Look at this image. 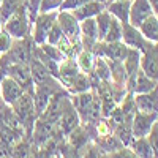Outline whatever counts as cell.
<instances>
[{
	"label": "cell",
	"mask_w": 158,
	"mask_h": 158,
	"mask_svg": "<svg viewBox=\"0 0 158 158\" xmlns=\"http://www.w3.org/2000/svg\"><path fill=\"white\" fill-rule=\"evenodd\" d=\"M35 43L30 36L22 38V40H15L10 48L8 52L2 54V59H0V65L6 70L10 65L13 63H29L33 51H35Z\"/></svg>",
	"instance_id": "6da1fadb"
},
{
	"label": "cell",
	"mask_w": 158,
	"mask_h": 158,
	"mask_svg": "<svg viewBox=\"0 0 158 158\" xmlns=\"http://www.w3.org/2000/svg\"><path fill=\"white\" fill-rule=\"evenodd\" d=\"M3 29L13 36V40H22V38L30 36L32 22L29 19L27 10H25L24 5L18 8L8 19H5Z\"/></svg>",
	"instance_id": "7a4b0ae2"
},
{
	"label": "cell",
	"mask_w": 158,
	"mask_h": 158,
	"mask_svg": "<svg viewBox=\"0 0 158 158\" xmlns=\"http://www.w3.org/2000/svg\"><path fill=\"white\" fill-rule=\"evenodd\" d=\"M13 112L16 114V117L21 120L24 130H27L29 133H32L35 120H36V112H35V103H33V95L29 92H24L22 97L11 106Z\"/></svg>",
	"instance_id": "3957f363"
},
{
	"label": "cell",
	"mask_w": 158,
	"mask_h": 158,
	"mask_svg": "<svg viewBox=\"0 0 158 158\" xmlns=\"http://www.w3.org/2000/svg\"><path fill=\"white\" fill-rule=\"evenodd\" d=\"M57 13L59 11H49V13H38L36 18L32 22V29H30V38L33 40V43L36 46L46 43L48 33L51 27L54 25L57 21Z\"/></svg>",
	"instance_id": "277c9868"
},
{
	"label": "cell",
	"mask_w": 158,
	"mask_h": 158,
	"mask_svg": "<svg viewBox=\"0 0 158 158\" xmlns=\"http://www.w3.org/2000/svg\"><path fill=\"white\" fill-rule=\"evenodd\" d=\"M57 24L60 25L63 35L70 40V43L79 52L82 49L81 32H79V21L73 16V13L71 11H59L57 13Z\"/></svg>",
	"instance_id": "5b68a950"
},
{
	"label": "cell",
	"mask_w": 158,
	"mask_h": 158,
	"mask_svg": "<svg viewBox=\"0 0 158 158\" xmlns=\"http://www.w3.org/2000/svg\"><path fill=\"white\" fill-rule=\"evenodd\" d=\"M79 125H81V118H79V114L76 112L71 98L67 97L63 103V109L62 114L59 117V120L56 122V133H62L63 136H68L73 130H76Z\"/></svg>",
	"instance_id": "8992f818"
},
{
	"label": "cell",
	"mask_w": 158,
	"mask_h": 158,
	"mask_svg": "<svg viewBox=\"0 0 158 158\" xmlns=\"http://www.w3.org/2000/svg\"><path fill=\"white\" fill-rule=\"evenodd\" d=\"M139 68L144 74L158 81V43H149L141 51Z\"/></svg>",
	"instance_id": "52a82bcc"
},
{
	"label": "cell",
	"mask_w": 158,
	"mask_h": 158,
	"mask_svg": "<svg viewBox=\"0 0 158 158\" xmlns=\"http://www.w3.org/2000/svg\"><path fill=\"white\" fill-rule=\"evenodd\" d=\"M6 76H10L24 89V92H29L33 95L35 90V82L32 79V73H30V67L29 63H13L6 68Z\"/></svg>",
	"instance_id": "ba28073f"
},
{
	"label": "cell",
	"mask_w": 158,
	"mask_h": 158,
	"mask_svg": "<svg viewBox=\"0 0 158 158\" xmlns=\"http://www.w3.org/2000/svg\"><path fill=\"white\" fill-rule=\"evenodd\" d=\"M158 114L155 112H141L136 109L133 120H131V133L133 138H144L149 135V131L152 130L153 123L156 122Z\"/></svg>",
	"instance_id": "9c48e42d"
},
{
	"label": "cell",
	"mask_w": 158,
	"mask_h": 158,
	"mask_svg": "<svg viewBox=\"0 0 158 158\" xmlns=\"http://www.w3.org/2000/svg\"><path fill=\"white\" fill-rule=\"evenodd\" d=\"M125 87L130 94H135V95L136 94H147V92H152L155 87H158V81L149 77L147 74H144L142 70L139 68L133 77L127 79Z\"/></svg>",
	"instance_id": "30bf717a"
},
{
	"label": "cell",
	"mask_w": 158,
	"mask_h": 158,
	"mask_svg": "<svg viewBox=\"0 0 158 158\" xmlns=\"http://www.w3.org/2000/svg\"><path fill=\"white\" fill-rule=\"evenodd\" d=\"M155 15V10L150 0H131L130 6V24L139 27L149 16Z\"/></svg>",
	"instance_id": "8fae6325"
},
{
	"label": "cell",
	"mask_w": 158,
	"mask_h": 158,
	"mask_svg": "<svg viewBox=\"0 0 158 158\" xmlns=\"http://www.w3.org/2000/svg\"><path fill=\"white\" fill-rule=\"evenodd\" d=\"M24 94V89L10 76H5L0 82V97H2V101L8 106H13Z\"/></svg>",
	"instance_id": "7c38bea8"
},
{
	"label": "cell",
	"mask_w": 158,
	"mask_h": 158,
	"mask_svg": "<svg viewBox=\"0 0 158 158\" xmlns=\"http://www.w3.org/2000/svg\"><path fill=\"white\" fill-rule=\"evenodd\" d=\"M71 98V103L76 109V112L79 114V118H81V123H87V118H89V111H90V106L94 103V98H95V92L94 89L92 90H87V92H82V94H76V95H70Z\"/></svg>",
	"instance_id": "4fadbf2b"
},
{
	"label": "cell",
	"mask_w": 158,
	"mask_h": 158,
	"mask_svg": "<svg viewBox=\"0 0 158 158\" xmlns=\"http://www.w3.org/2000/svg\"><path fill=\"white\" fill-rule=\"evenodd\" d=\"M136 109L141 112H155L158 114V87L147 94H133Z\"/></svg>",
	"instance_id": "5bb4252c"
},
{
	"label": "cell",
	"mask_w": 158,
	"mask_h": 158,
	"mask_svg": "<svg viewBox=\"0 0 158 158\" xmlns=\"http://www.w3.org/2000/svg\"><path fill=\"white\" fill-rule=\"evenodd\" d=\"M122 41L127 48L130 49H138V51H142L144 46L147 44L146 38H144L139 32L138 27L131 24H123V35H122Z\"/></svg>",
	"instance_id": "9a60e30c"
},
{
	"label": "cell",
	"mask_w": 158,
	"mask_h": 158,
	"mask_svg": "<svg viewBox=\"0 0 158 158\" xmlns=\"http://www.w3.org/2000/svg\"><path fill=\"white\" fill-rule=\"evenodd\" d=\"M81 73V70H79L77 63L74 59L71 57H65L60 63H59V81L63 84V87L67 89L73 79Z\"/></svg>",
	"instance_id": "2e32d148"
},
{
	"label": "cell",
	"mask_w": 158,
	"mask_h": 158,
	"mask_svg": "<svg viewBox=\"0 0 158 158\" xmlns=\"http://www.w3.org/2000/svg\"><path fill=\"white\" fill-rule=\"evenodd\" d=\"M29 67H30V73H32V79H33L35 85L48 84V82H52L56 79L48 71V68L44 67V63L40 60L38 57H35V56H32V59L29 62ZM57 81H59V79H57Z\"/></svg>",
	"instance_id": "e0dca14e"
},
{
	"label": "cell",
	"mask_w": 158,
	"mask_h": 158,
	"mask_svg": "<svg viewBox=\"0 0 158 158\" xmlns=\"http://www.w3.org/2000/svg\"><path fill=\"white\" fill-rule=\"evenodd\" d=\"M130 6L131 0H112L106 3V10L111 13V16L122 24H130Z\"/></svg>",
	"instance_id": "ac0fdd59"
},
{
	"label": "cell",
	"mask_w": 158,
	"mask_h": 158,
	"mask_svg": "<svg viewBox=\"0 0 158 158\" xmlns=\"http://www.w3.org/2000/svg\"><path fill=\"white\" fill-rule=\"evenodd\" d=\"M104 8H106L104 3L97 2V0H90V2H87L85 5H82L81 8H77V10L71 11V13L77 21H84V19H90V18L98 16Z\"/></svg>",
	"instance_id": "d6986e66"
},
{
	"label": "cell",
	"mask_w": 158,
	"mask_h": 158,
	"mask_svg": "<svg viewBox=\"0 0 158 158\" xmlns=\"http://www.w3.org/2000/svg\"><path fill=\"white\" fill-rule=\"evenodd\" d=\"M94 89V84H92V74H87V73H79L71 84L67 87L68 94L70 95H76V94H82V92H87V90H92Z\"/></svg>",
	"instance_id": "ffe728a7"
},
{
	"label": "cell",
	"mask_w": 158,
	"mask_h": 158,
	"mask_svg": "<svg viewBox=\"0 0 158 158\" xmlns=\"http://www.w3.org/2000/svg\"><path fill=\"white\" fill-rule=\"evenodd\" d=\"M138 29H139L141 35L146 38V41H149V43H158V19H156L155 15L149 16Z\"/></svg>",
	"instance_id": "44dd1931"
},
{
	"label": "cell",
	"mask_w": 158,
	"mask_h": 158,
	"mask_svg": "<svg viewBox=\"0 0 158 158\" xmlns=\"http://www.w3.org/2000/svg\"><path fill=\"white\" fill-rule=\"evenodd\" d=\"M74 60H76L79 70H81L82 73L90 74L92 71H94L97 56L94 54V51H90V49H81L77 52V56L74 57Z\"/></svg>",
	"instance_id": "7402d4cb"
},
{
	"label": "cell",
	"mask_w": 158,
	"mask_h": 158,
	"mask_svg": "<svg viewBox=\"0 0 158 158\" xmlns=\"http://www.w3.org/2000/svg\"><path fill=\"white\" fill-rule=\"evenodd\" d=\"M92 141H94L97 146L101 149L103 153H112V152H115V150L123 147V144L117 139V136L114 133H109L106 136H98V138L92 139Z\"/></svg>",
	"instance_id": "603a6c76"
},
{
	"label": "cell",
	"mask_w": 158,
	"mask_h": 158,
	"mask_svg": "<svg viewBox=\"0 0 158 158\" xmlns=\"http://www.w3.org/2000/svg\"><path fill=\"white\" fill-rule=\"evenodd\" d=\"M128 147L133 150L139 158H155L147 136H144V138H133V141L130 142Z\"/></svg>",
	"instance_id": "cb8c5ba5"
},
{
	"label": "cell",
	"mask_w": 158,
	"mask_h": 158,
	"mask_svg": "<svg viewBox=\"0 0 158 158\" xmlns=\"http://www.w3.org/2000/svg\"><path fill=\"white\" fill-rule=\"evenodd\" d=\"M21 135H24V133L13 130V128L8 127V125H2V127H0V142H2L3 146L10 147V149L15 146L19 139H22Z\"/></svg>",
	"instance_id": "d4e9b609"
},
{
	"label": "cell",
	"mask_w": 158,
	"mask_h": 158,
	"mask_svg": "<svg viewBox=\"0 0 158 158\" xmlns=\"http://www.w3.org/2000/svg\"><path fill=\"white\" fill-rule=\"evenodd\" d=\"M95 21H97V29H98V41H103L106 33H108V30H109L112 16H111V13L104 8L98 16H95Z\"/></svg>",
	"instance_id": "484cf974"
},
{
	"label": "cell",
	"mask_w": 158,
	"mask_h": 158,
	"mask_svg": "<svg viewBox=\"0 0 158 158\" xmlns=\"http://www.w3.org/2000/svg\"><path fill=\"white\" fill-rule=\"evenodd\" d=\"M122 35H123V24L120 21H117L115 18H112L109 30H108V33H106V36H104L103 41H106V43L122 41Z\"/></svg>",
	"instance_id": "4316f807"
},
{
	"label": "cell",
	"mask_w": 158,
	"mask_h": 158,
	"mask_svg": "<svg viewBox=\"0 0 158 158\" xmlns=\"http://www.w3.org/2000/svg\"><path fill=\"white\" fill-rule=\"evenodd\" d=\"M112 133L117 136V139L120 141L123 146H130V142L133 141V133H131V125L130 123H117L114 127V131Z\"/></svg>",
	"instance_id": "83f0119b"
},
{
	"label": "cell",
	"mask_w": 158,
	"mask_h": 158,
	"mask_svg": "<svg viewBox=\"0 0 158 158\" xmlns=\"http://www.w3.org/2000/svg\"><path fill=\"white\" fill-rule=\"evenodd\" d=\"M11 152V158H29L30 155V144L27 139H19L15 146L10 149Z\"/></svg>",
	"instance_id": "f1b7e54d"
},
{
	"label": "cell",
	"mask_w": 158,
	"mask_h": 158,
	"mask_svg": "<svg viewBox=\"0 0 158 158\" xmlns=\"http://www.w3.org/2000/svg\"><path fill=\"white\" fill-rule=\"evenodd\" d=\"M38 49L41 51L46 57H49L51 60H54V62H57V63H60V62L65 59V56L62 54V51H60L57 46H54V44L43 43V44H40V46H38Z\"/></svg>",
	"instance_id": "f546056e"
},
{
	"label": "cell",
	"mask_w": 158,
	"mask_h": 158,
	"mask_svg": "<svg viewBox=\"0 0 158 158\" xmlns=\"http://www.w3.org/2000/svg\"><path fill=\"white\" fill-rule=\"evenodd\" d=\"M22 5H24V0H2L0 2V13H2L3 19H8Z\"/></svg>",
	"instance_id": "4dcf8cb0"
},
{
	"label": "cell",
	"mask_w": 158,
	"mask_h": 158,
	"mask_svg": "<svg viewBox=\"0 0 158 158\" xmlns=\"http://www.w3.org/2000/svg\"><path fill=\"white\" fill-rule=\"evenodd\" d=\"M79 152H81V158H103L104 155L94 141H89Z\"/></svg>",
	"instance_id": "1f68e13d"
},
{
	"label": "cell",
	"mask_w": 158,
	"mask_h": 158,
	"mask_svg": "<svg viewBox=\"0 0 158 158\" xmlns=\"http://www.w3.org/2000/svg\"><path fill=\"white\" fill-rule=\"evenodd\" d=\"M59 156L60 158H81V152H79L77 149L71 147L68 142H60L59 144Z\"/></svg>",
	"instance_id": "d6a6232c"
},
{
	"label": "cell",
	"mask_w": 158,
	"mask_h": 158,
	"mask_svg": "<svg viewBox=\"0 0 158 158\" xmlns=\"http://www.w3.org/2000/svg\"><path fill=\"white\" fill-rule=\"evenodd\" d=\"M62 38H63V32H62L60 25H59V24H57V21H56V22H54V25H52V27H51L49 33H48L46 43H49V44H54V46H57V43L60 41Z\"/></svg>",
	"instance_id": "836d02e7"
},
{
	"label": "cell",
	"mask_w": 158,
	"mask_h": 158,
	"mask_svg": "<svg viewBox=\"0 0 158 158\" xmlns=\"http://www.w3.org/2000/svg\"><path fill=\"white\" fill-rule=\"evenodd\" d=\"M63 0H41L38 6V13H49V11H59Z\"/></svg>",
	"instance_id": "e575fe53"
},
{
	"label": "cell",
	"mask_w": 158,
	"mask_h": 158,
	"mask_svg": "<svg viewBox=\"0 0 158 158\" xmlns=\"http://www.w3.org/2000/svg\"><path fill=\"white\" fill-rule=\"evenodd\" d=\"M147 139H149V144H150V147L153 150V156L158 158V120L153 123L152 130L149 131Z\"/></svg>",
	"instance_id": "d590c367"
},
{
	"label": "cell",
	"mask_w": 158,
	"mask_h": 158,
	"mask_svg": "<svg viewBox=\"0 0 158 158\" xmlns=\"http://www.w3.org/2000/svg\"><path fill=\"white\" fill-rule=\"evenodd\" d=\"M13 36L5 30V29H2L0 30V54H5V52H8L10 51V48H11V44H13Z\"/></svg>",
	"instance_id": "8d00e7d4"
},
{
	"label": "cell",
	"mask_w": 158,
	"mask_h": 158,
	"mask_svg": "<svg viewBox=\"0 0 158 158\" xmlns=\"http://www.w3.org/2000/svg\"><path fill=\"white\" fill-rule=\"evenodd\" d=\"M90 0H63L59 11H74L77 8H81L82 5H85Z\"/></svg>",
	"instance_id": "74e56055"
},
{
	"label": "cell",
	"mask_w": 158,
	"mask_h": 158,
	"mask_svg": "<svg viewBox=\"0 0 158 158\" xmlns=\"http://www.w3.org/2000/svg\"><path fill=\"white\" fill-rule=\"evenodd\" d=\"M109 155H111V158H139L128 146H123L122 149H118V150H115Z\"/></svg>",
	"instance_id": "f35d334b"
},
{
	"label": "cell",
	"mask_w": 158,
	"mask_h": 158,
	"mask_svg": "<svg viewBox=\"0 0 158 158\" xmlns=\"http://www.w3.org/2000/svg\"><path fill=\"white\" fill-rule=\"evenodd\" d=\"M6 76V70L2 67V65H0V82H2V79Z\"/></svg>",
	"instance_id": "ab89813d"
},
{
	"label": "cell",
	"mask_w": 158,
	"mask_h": 158,
	"mask_svg": "<svg viewBox=\"0 0 158 158\" xmlns=\"http://www.w3.org/2000/svg\"><path fill=\"white\" fill-rule=\"evenodd\" d=\"M3 24H5V19H3V16H2V13H0V30L3 29Z\"/></svg>",
	"instance_id": "60d3db41"
},
{
	"label": "cell",
	"mask_w": 158,
	"mask_h": 158,
	"mask_svg": "<svg viewBox=\"0 0 158 158\" xmlns=\"http://www.w3.org/2000/svg\"><path fill=\"white\" fill-rule=\"evenodd\" d=\"M153 10H155V16H156V19H158V3L153 5Z\"/></svg>",
	"instance_id": "b9f144b4"
},
{
	"label": "cell",
	"mask_w": 158,
	"mask_h": 158,
	"mask_svg": "<svg viewBox=\"0 0 158 158\" xmlns=\"http://www.w3.org/2000/svg\"><path fill=\"white\" fill-rule=\"evenodd\" d=\"M103 158H111V155H109V153H104V155H103Z\"/></svg>",
	"instance_id": "7bdbcfd3"
},
{
	"label": "cell",
	"mask_w": 158,
	"mask_h": 158,
	"mask_svg": "<svg viewBox=\"0 0 158 158\" xmlns=\"http://www.w3.org/2000/svg\"><path fill=\"white\" fill-rule=\"evenodd\" d=\"M97 2H101V3H104V5H106V2H108V0H97Z\"/></svg>",
	"instance_id": "ee69618b"
},
{
	"label": "cell",
	"mask_w": 158,
	"mask_h": 158,
	"mask_svg": "<svg viewBox=\"0 0 158 158\" xmlns=\"http://www.w3.org/2000/svg\"><path fill=\"white\" fill-rule=\"evenodd\" d=\"M51 158H59V155H54V156H51Z\"/></svg>",
	"instance_id": "f6af8a7d"
},
{
	"label": "cell",
	"mask_w": 158,
	"mask_h": 158,
	"mask_svg": "<svg viewBox=\"0 0 158 158\" xmlns=\"http://www.w3.org/2000/svg\"><path fill=\"white\" fill-rule=\"evenodd\" d=\"M0 104H2V97H0Z\"/></svg>",
	"instance_id": "bcb514c9"
},
{
	"label": "cell",
	"mask_w": 158,
	"mask_h": 158,
	"mask_svg": "<svg viewBox=\"0 0 158 158\" xmlns=\"http://www.w3.org/2000/svg\"><path fill=\"white\" fill-rule=\"evenodd\" d=\"M108 2H112V0H108ZM108 2H106V3H108Z\"/></svg>",
	"instance_id": "7dc6e473"
},
{
	"label": "cell",
	"mask_w": 158,
	"mask_h": 158,
	"mask_svg": "<svg viewBox=\"0 0 158 158\" xmlns=\"http://www.w3.org/2000/svg\"><path fill=\"white\" fill-rule=\"evenodd\" d=\"M0 59H2V54H0Z\"/></svg>",
	"instance_id": "c3c4849f"
},
{
	"label": "cell",
	"mask_w": 158,
	"mask_h": 158,
	"mask_svg": "<svg viewBox=\"0 0 158 158\" xmlns=\"http://www.w3.org/2000/svg\"><path fill=\"white\" fill-rule=\"evenodd\" d=\"M0 2H2V0H0Z\"/></svg>",
	"instance_id": "681fc988"
},
{
	"label": "cell",
	"mask_w": 158,
	"mask_h": 158,
	"mask_svg": "<svg viewBox=\"0 0 158 158\" xmlns=\"http://www.w3.org/2000/svg\"><path fill=\"white\" fill-rule=\"evenodd\" d=\"M156 120H158V118H156Z\"/></svg>",
	"instance_id": "f907efd6"
},
{
	"label": "cell",
	"mask_w": 158,
	"mask_h": 158,
	"mask_svg": "<svg viewBox=\"0 0 158 158\" xmlns=\"http://www.w3.org/2000/svg\"><path fill=\"white\" fill-rule=\"evenodd\" d=\"M59 158H60V156H59Z\"/></svg>",
	"instance_id": "816d5d0a"
}]
</instances>
